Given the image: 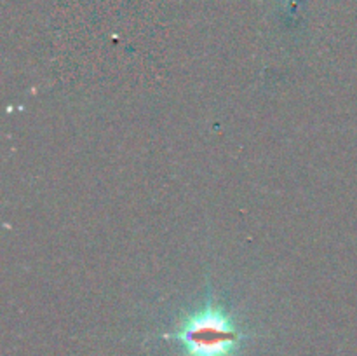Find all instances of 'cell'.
Returning a JSON list of instances; mask_svg holds the SVG:
<instances>
[{"label":"cell","mask_w":357,"mask_h":356,"mask_svg":"<svg viewBox=\"0 0 357 356\" xmlns=\"http://www.w3.org/2000/svg\"><path fill=\"white\" fill-rule=\"evenodd\" d=\"M248 335L211 290L195 311L183 314L176 328L164 339L174 341L183 356H237Z\"/></svg>","instance_id":"6da1fadb"}]
</instances>
